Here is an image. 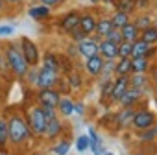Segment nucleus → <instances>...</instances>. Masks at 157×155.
<instances>
[{"instance_id":"obj_1","label":"nucleus","mask_w":157,"mask_h":155,"mask_svg":"<svg viewBox=\"0 0 157 155\" xmlns=\"http://www.w3.org/2000/svg\"><path fill=\"white\" fill-rule=\"evenodd\" d=\"M6 59H8L10 68H11L15 74H19V76L26 74V70H28V63L24 61L22 52H19L15 46H8V50H6Z\"/></svg>"},{"instance_id":"obj_2","label":"nucleus","mask_w":157,"mask_h":155,"mask_svg":"<svg viewBox=\"0 0 157 155\" xmlns=\"http://www.w3.org/2000/svg\"><path fill=\"white\" fill-rule=\"evenodd\" d=\"M26 137H28V126L24 124L22 118L13 116V118L8 122V138L19 144V142H22V140H26Z\"/></svg>"},{"instance_id":"obj_3","label":"nucleus","mask_w":157,"mask_h":155,"mask_svg":"<svg viewBox=\"0 0 157 155\" xmlns=\"http://www.w3.org/2000/svg\"><path fill=\"white\" fill-rule=\"evenodd\" d=\"M30 124L33 127L35 133H44L46 131V124H48V118L44 116L43 109L41 107H33L32 113H30Z\"/></svg>"},{"instance_id":"obj_4","label":"nucleus","mask_w":157,"mask_h":155,"mask_svg":"<svg viewBox=\"0 0 157 155\" xmlns=\"http://www.w3.org/2000/svg\"><path fill=\"white\" fill-rule=\"evenodd\" d=\"M56 81H57V70H54V68L43 66L41 72L37 74V83H39V87H43V89H50Z\"/></svg>"},{"instance_id":"obj_5","label":"nucleus","mask_w":157,"mask_h":155,"mask_svg":"<svg viewBox=\"0 0 157 155\" xmlns=\"http://www.w3.org/2000/svg\"><path fill=\"white\" fill-rule=\"evenodd\" d=\"M22 55H24V61L28 65H35L39 61V52H37V46L28 39V37H22Z\"/></svg>"},{"instance_id":"obj_6","label":"nucleus","mask_w":157,"mask_h":155,"mask_svg":"<svg viewBox=\"0 0 157 155\" xmlns=\"http://www.w3.org/2000/svg\"><path fill=\"white\" fill-rule=\"evenodd\" d=\"M153 115L148 113V111H140V113H135L133 115V126L139 127V129H150L153 126Z\"/></svg>"},{"instance_id":"obj_7","label":"nucleus","mask_w":157,"mask_h":155,"mask_svg":"<svg viewBox=\"0 0 157 155\" xmlns=\"http://www.w3.org/2000/svg\"><path fill=\"white\" fill-rule=\"evenodd\" d=\"M78 50H80V54L83 57H93L98 54V44L91 39H82L80 41V46H78Z\"/></svg>"},{"instance_id":"obj_8","label":"nucleus","mask_w":157,"mask_h":155,"mask_svg":"<svg viewBox=\"0 0 157 155\" xmlns=\"http://www.w3.org/2000/svg\"><path fill=\"white\" fill-rule=\"evenodd\" d=\"M39 100L43 102V105H50V107H57L59 104V94L50 91V89H43V93L39 94Z\"/></svg>"},{"instance_id":"obj_9","label":"nucleus","mask_w":157,"mask_h":155,"mask_svg":"<svg viewBox=\"0 0 157 155\" xmlns=\"http://www.w3.org/2000/svg\"><path fill=\"white\" fill-rule=\"evenodd\" d=\"M148 50H150V43H146L142 39H137L131 44V55L133 57H146Z\"/></svg>"},{"instance_id":"obj_10","label":"nucleus","mask_w":157,"mask_h":155,"mask_svg":"<svg viewBox=\"0 0 157 155\" xmlns=\"http://www.w3.org/2000/svg\"><path fill=\"white\" fill-rule=\"evenodd\" d=\"M140 98V89H137V87H131V91L129 89H126V93L118 98L120 102H122V105H131V104H135L137 100Z\"/></svg>"},{"instance_id":"obj_11","label":"nucleus","mask_w":157,"mask_h":155,"mask_svg":"<svg viewBox=\"0 0 157 155\" xmlns=\"http://www.w3.org/2000/svg\"><path fill=\"white\" fill-rule=\"evenodd\" d=\"M128 85H129V80L126 76H120L118 80H117V83L113 85V89H111V94H113V98L115 100H118L124 93H126V89H128Z\"/></svg>"},{"instance_id":"obj_12","label":"nucleus","mask_w":157,"mask_h":155,"mask_svg":"<svg viewBox=\"0 0 157 155\" xmlns=\"http://www.w3.org/2000/svg\"><path fill=\"white\" fill-rule=\"evenodd\" d=\"M120 33H122V39L124 41H129V43H133V41H137V37H139V28L135 26V24H126V26H122L120 28Z\"/></svg>"},{"instance_id":"obj_13","label":"nucleus","mask_w":157,"mask_h":155,"mask_svg":"<svg viewBox=\"0 0 157 155\" xmlns=\"http://www.w3.org/2000/svg\"><path fill=\"white\" fill-rule=\"evenodd\" d=\"M98 52H102V55H105L107 59H113V57L118 55L117 44H113V43H109V41H104L102 44H98Z\"/></svg>"},{"instance_id":"obj_14","label":"nucleus","mask_w":157,"mask_h":155,"mask_svg":"<svg viewBox=\"0 0 157 155\" xmlns=\"http://www.w3.org/2000/svg\"><path fill=\"white\" fill-rule=\"evenodd\" d=\"M102 68H104V61L98 54L93 57H87V70L91 74H98V72H102Z\"/></svg>"},{"instance_id":"obj_15","label":"nucleus","mask_w":157,"mask_h":155,"mask_svg":"<svg viewBox=\"0 0 157 155\" xmlns=\"http://www.w3.org/2000/svg\"><path fill=\"white\" fill-rule=\"evenodd\" d=\"M78 28H80L83 33H91V32H94V28H96V21H94L91 15H85V17L80 19V24H78Z\"/></svg>"},{"instance_id":"obj_16","label":"nucleus","mask_w":157,"mask_h":155,"mask_svg":"<svg viewBox=\"0 0 157 155\" xmlns=\"http://www.w3.org/2000/svg\"><path fill=\"white\" fill-rule=\"evenodd\" d=\"M30 17L32 19H35V21H39V19H44V17H48V13H50V6H44V4H41V6H35V8H30Z\"/></svg>"},{"instance_id":"obj_17","label":"nucleus","mask_w":157,"mask_h":155,"mask_svg":"<svg viewBox=\"0 0 157 155\" xmlns=\"http://www.w3.org/2000/svg\"><path fill=\"white\" fill-rule=\"evenodd\" d=\"M78 24H80V17H78L76 13H68L63 19V22H61L63 30H67V32H72L74 28H78Z\"/></svg>"},{"instance_id":"obj_18","label":"nucleus","mask_w":157,"mask_h":155,"mask_svg":"<svg viewBox=\"0 0 157 155\" xmlns=\"http://www.w3.org/2000/svg\"><path fill=\"white\" fill-rule=\"evenodd\" d=\"M59 131H61V124H59V120H57L56 116H54V118H50V120H48V124H46V131H44V133H46L48 137H56Z\"/></svg>"},{"instance_id":"obj_19","label":"nucleus","mask_w":157,"mask_h":155,"mask_svg":"<svg viewBox=\"0 0 157 155\" xmlns=\"http://www.w3.org/2000/svg\"><path fill=\"white\" fill-rule=\"evenodd\" d=\"M115 72H117L118 76H126L128 72H131V59H129V57H122V61L117 65Z\"/></svg>"},{"instance_id":"obj_20","label":"nucleus","mask_w":157,"mask_h":155,"mask_svg":"<svg viewBox=\"0 0 157 155\" xmlns=\"http://www.w3.org/2000/svg\"><path fill=\"white\" fill-rule=\"evenodd\" d=\"M111 24H113V28H118V30H120L122 26L128 24V13H122V11L115 13L113 19H111Z\"/></svg>"},{"instance_id":"obj_21","label":"nucleus","mask_w":157,"mask_h":155,"mask_svg":"<svg viewBox=\"0 0 157 155\" xmlns=\"http://www.w3.org/2000/svg\"><path fill=\"white\" fill-rule=\"evenodd\" d=\"M140 39L142 41H146V43H155L157 41V28H151V26H148V28H144L142 30V35H140Z\"/></svg>"},{"instance_id":"obj_22","label":"nucleus","mask_w":157,"mask_h":155,"mask_svg":"<svg viewBox=\"0 0 157 155\" xmlns=\"http://www.w3.org/2000/svg\"><path fill=\"white\" fill-rule=\"evenodd\" d=\"M146 68H148L146 57H133V59H131V70H135V72H144Z\"/></svg>"},{"instance_id":"obj_23","label":"nucleus","mask_w":157,"mask_h":155,"mask_svg":"<svg viewBox=\"0 0 157 155\" xmlns=\"http://www.w3.org/2000/svg\"><path fill=\"white\" fill-rule=\"evenodd\" d=\"M131 44H133V43H129V41H122V43L117 46L118 55H120V57H131Z\"/></svg>"},{"instance_id":"obj_24","label":"nucleus","mask_w":157,"mask_h":155,"mask_svg":"<svg viewBox=\"0 0 157 155\" xmlns=\"http://www.w3.org/2000/svg\"><path fill=\"white\" fill-rule=\"evenodd\" d=\"M105 37H107V41H109V43H113V44H117V46L124 41V39H122V33H120V30H118V28H111V32H109Z\"/></svg>"},{"instance_id":"obj_25","label":"nucleus","mask_w":157,"mask_h":155,"mask_svg":"<svg viewBox=\"0 0 157 155\" xmlns=\"http://www.w3.org/2000/svg\"><path fill=\"white\" fill-rule=\"evenodd\" d=\"M111 28H113V24H111V21H100V22H96V32L100 33V35H107L109 32H111Z\"/></svg>"},{"instance_id":"obj_26","label":"nucleus","mask_w":157,"mask_h":155,"mask_svg":"<svg viewBox=\"0 0 157 155\" xmlns=\"http://www.w3.org/2000/svg\"><path fill=\"white\" fill-rule=\"evenodd\" d=\"M76 148H78V151H87L91 148V137L82 135L80 138H78V142H76Z\"/></svg>"},{"instance_id":"obj_27","label":"nucleus","mask_w":157,"mask_h":155,"mask_svg":"<svg viewBox=\"0 0 157 155\" xmlns=\"http://www.w3.org/2000/svg\"><path fill=\"white\" fill-rule=\"evenodd\" d=\"M59 109H61L63 115H72V111H74V104H72L70 100H59Z\"/></svg>"},{"instance_id":"obj_28","label":"nucleus","mask_w":157,"mask_h":155,"mask_svg":"<svg viewBox=\"0 0 157 155\" xmlns=\"http://www.w3.org/2000/svg\"><path fill=\"white\" fill-rule=\"evenodd\" d=\"M135 6V0H118V9L122 13H129Z\"/></svg>"},{"instance_id":"obj_29","label":"nucleus","mask_w":157,"mask_h":155,"mask_svg":"<svg viewBox=\"0 0 157 155\" xmlns=\"http://www.w3.org/2000/svg\"><path fill=\"white\" fill-rule=\"evenodd\" d=\"M8 140V124L0 120V146Z\"/></svg>"},{"instance_id":"obj_30","label":"nucleus","mask_w":157,"mask_h":155,"mask_svg":"<svg viewBox=\"0 0 157 155\" xmlns=\"http://www.w3.org/2000/svg\"><path fill=\"white\" fill-rule=\"evenodd\" d=\"M133 115H135L133 111H129V109H126V111H124V113H122V115L118 116V122H120L122 126H126V122H128V120H131V118H133Z\"/></svg>"},{"instance_id":"obj_31","label":"nucleus","mask_w":157,"mask_h":155,"mask_svg":"<svg viewBox=\"0 0 157 155\" xmlns=\"http://www.w3.org/2000/svg\"><path fill=\"white\" fill-rule=\"evenodd\" d=\"M68 142H61V144H57L56 148H54V153H57V155H67V151H68Z\"/></svg>"},{"instance_id":"obj_32","label":"nucleus","mask_w":157,"mask_h":155,"mask_svg":"<svg viewBox=\"0 0 157 155\" xmlns=\"http://www.w3.org/2000/svg\"><path fill=\"white\" fill-rule=\"evenodd\" d=\"M44 66L57 70V59H56L54 55H46V57H44Z\"/></svg>"},{"instance_id":"obj_33","label":"nucleus","mask_w":157,"mask_h":155,"mask_svg":"<svg viewBox=\"0 0 157 155\" xmlns=\"http://www.w3.org/2000/svg\"><path fill=\"white\" fill-rule=\"evenodd\" d=\"M144 83V78L140 76V72H137V76H133L131 78V85L133 87H137V89H140V85Z\"/></svg>"},{"instance_id":"obj_34","label":"nucleus","mask_w":157,"mask_h":155,"mask_svg":"<svg viewBox=\"0 0 157 155\" xmlns=\"http://www.w3.org/2000/svg\"><path fill=\"white\" fill-rule=\"evenodd\" d=\"M135 26H137V28H142V30H144V28H148V26H150V19H148V17H140V19H139L137 22H135Z\"/></svg>"},{"instance_id":"obj_35","label":"nucleus","mask_w":157,"mask_h":155,"mask_svg":"<svg viewBox=\"0 0 157 155\" xmlns=\"http://www.w3.org/2000/svg\"><path fill=\"white\" fill-rule=\"evenodd\" d=\"M41 109H43V113H44V116H46L48 120L56 116V113H54V107H50V105H43Z\"/></svg>"},{"instance_id":"obj_36","label":"nucleus","mask_w":157,"mask_h":155,"mask_svg":"<svg viewBox=\"0 0 157 155\" xmlns=\"http://www.w3.org/2000/svg\"><path fill=\"white\" fill-rule=\"evenodd\" d=\"M15 28L13 26H0V35H13Z\"/></svg>"},{"instance_id":"obj_37","label":"nucleus","mask_w":157,"mask_h":155,"mask_svg":"<svg viewBox=\"0 0 157 155\" xmlns=\"http://www.w3.org/2000/svg\"><path fill=\"white\" fill-rule=\"evenodd\" d=\"M83 35H85V33H83L80 28H74V30H72V37H74V39H78V41H82V39H83Z\"/></svg>"},{"instance_id":"obj_38","label":"nucleus","mask_w":157,"mask_h":155,"mask_svg":"<svg viewBox=\"0 0 157 155\" xmlns=\"http://www.w3.org/2000/svg\"><path fill=\"white\" fill-rule=\"evenodd\" d=\"M135 6L137 8H146L148 6V0H135Z\"/></svg>"},{"instance_id":"obj_39","label":"nucleus","mask_w":157,"mask_h":155,"mask_svg":"<svg viewBox=\"0 0 157 155\" xmlns=\"http://www.w3.org/2000/svg\"><path fill=\"white\" fill-rule=\"evenodd\" d=\"M57 2H59V0H41V4H44V6H54Z\"/></svg>"},{"instance_id":"obj_40","label":"nucleus","mask_w":157,"mask_h":155,"mask_svg":"<svg viewBox=\"0 0 157 155\" xmlns=\"http://www.w3.org/2000/svg\"><path fill=\"white\" fill-rule=\"evenodd\" d=\"M155 133H157V131H148V133H144V135H142V138H144V140H150Z\"/></svg>"},{"instance_id":"obj_41","label":"nucleus","mask_w":157,"mask_h":155,"mask_svg":"<svg viewBox=\"0 0 157 155\" xmlns=\"http://www.w3.org/2000/svg\"><path fill=\"white\" fill-rule=\"evenodd\" d=\"M6 66H4V63H2V59H0V70H4Z\"/></svg>"},{"instance_id":"obj_42","label":"nucleus","mask_w":157,"mask_h":155,"mask_svg":"<svg viewBox=\"0 0 157 155\" xmlns=\"http://www.w3.org/2000/svg\"><path fill=\"white\" fill-rule=\"evenodd\" d=\"M94 155H113V153H104V151H100V153H94Z\"/></svg>"},{"instance_id":"obj_43","label":"nucleus","mask_w":157,"mask_h":155,"mask_svg":"<svg viewBox=\"0 0 157 155\" xmlns=\"http://www.w3.org/2000/svg\"><path fill=\"white\" fill-rule=\"evenodd\" d=\"M8 2H11V4H17V2H21V0H8Z\"/></svg>"},{"instance_id":"obj_44","label":"nucleus","mask_w":157,"mask_h":155,"mask_svg":"<svg viewBox=\"0 0 157 155\" xmlns=\"http://www.w3.org/2000/svg\"><path fill=\"white\" fill-rule=\"evenodd\" d=\"M0 9H2V0H0Z\"/></svg>"},{"instance_id":"obj_45","label":"nucleus","mask_w":157,"mask_h":155,"mask_svg":"<svg viewBox=\"0 0 157 155\" xmlns=\"http://www.w3.org/2000/svg\"><path fill=\"white\" fill-rule=\"evenodd\" d=\"M93 2H96V0H93Z\"/></svg>"}]
</instances>
